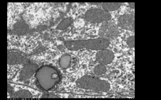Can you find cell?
<instances>
[{"mask_svg": "<svg viewBox=\"0 0 161 100\" xmlns=\"http://www.w3.org/2000/svg\"><path fill=\"white\" fill-rule=\"evenodd\" d=\"M127 44L130 47L133 48L135 47V36H130L127 40Z\"/></svg>", "mask_w": 161, "mask_h": 100, "instance_id": "4fadbf2b", "label": "cell"}, {"mask_svg": "<svg viewBox=\"0 0 161 100\" xmlns=\"http://www.w3.org/2000/svg\"><path fill=\"white\" fill-rule=\"evenodd\" d=\"M60 66L63 69H66L69 73L78 70L79 63L76 58L69 54L63 55L59 61Z\"/></svg>", "mask_w": 161, "mask_h": 100, "instance_id": "8992f818", "label": "cell"}, {"mask_svg": "<svg viewBox=\"0 0 161 100\" xmlns=\"http://www.w3.org/2000/svg\"><path fill=\"white\" fill-rule=\"evenodd\" d=\"M77 87L80 89L107 92L110 89L108 81L96 77L85 76L79 79L77 82Z\"/></svg>", "mask_w": 161, "mask_h": 100, "instance_id": "3957f363", "label": "cell"}, {"mask_svg": "<svg viewBox=\"0 0 161 100\" xmlns=\"http://www.w3.org/2000/svg\"><path fill=\"white\" fill-rule=\"evenodd\" d=\"M32 94L27 90H21L16 92L14 94V97L18 98H31Z\"/></svg>", "mask_w": 161, "mask_h": 100, "instance_id": "7c38bea8", "label": "cell"}, {"mask_svg": "<svg viewBox=\"0 0 161 100\" xmlns=\"http://www.w3.org/2000/svg\"><path fill=\"white\" fill-rule=\"evenodd\" d=\"M86 21L91 23H103L109 21L111 19V15L109 12L104 10L92 9L86 11L85 14Z\"/></svg>", "mask_w": 161, "mask_h": 100, "instance_id": "277c9868", "label": "cell"}, {"mask_svg": "<svg viewBox=\"0 0 161 100\" xmlns=\"http://www.w3.org/2000/svg\"><path fill=\"white\" fill-rule=\"evenodd\" d=\"M98 34L101 38L107 40H114L116 38L119 34L118 26L113 22L103 23L99 29Z\"/></svg>", "mask_w": 161, "mask_h": 100, "instance_id": "5b68a950", "label": "cell"}, {"mask_svg": "<svg viewBox=\"0 0 161 100\" xmlns=\"http://www.w3.org/2000/svg\"><path fill=\"white\" fill-rule=\"evenodd\" d=\"M121 5V3H104L102 4L103 9L108 12L118 10Z\"/></svg>", "mask_w": 161, "mask_h": 100, "instance_id": "9c48e42d", "label": "cell"}, {"mask_svg": "<svg viewBox=\"0 0 161 100\" xmlns=\"http://www.w3.org/2000/svg\"><path fill=\"white\" fill-rule=\"evenodd\" d=\"M35 76L40 87L46 91L52 89L60 80L58 70L50 66L40 68L36 72Z\"/></svg>", "mask_w": 161, "mask_h": 100, "instance_id": "6da1fadb", "label": "cell"}, {"mask_svg": "<svg viewBox=\"0 0 161 100\" xmlns=\"http://www.w3.org/2000/svg\"><path fill=\"white\" fill-rule=\"evenodd\" d=\"M72 22L73 19L70 17L65 18L60 23L57 27V29L60 30H65L71 24Z\"/></svg>", "mask_w": 161, "mask_h": 100, "instance_id": "30bf717a", "label": "cell"}, {"mask_svg": "<svg viewBox=\"0 0 161 100\" xmlns=\"http://www.w3.org/2000/svg\"><path fill=\"white\" fill-rule=\"evenodd\" d=\"M129 5L130 7L131 8V9H134V8H135V3H129Z\"/></svg>", "mask_w": 161, "mask_h": 100, "instance_id": "5bb4252c", "label": "cell"}, {"mask_svg": "<svg viewBox=\"0 0 161 100\" xmlns=\"http://www.w3.org/2000/svg\"><path fill=\"white\" fill-rule=\"evenodd\" d=\"M118 26L122 29L135 32V17L132 14H125L119 17Z\"/></svg>", "mask_w": 161, "mask_h": 100, "instance_id": "52a82bcc", "label": "cell"}, {"mask_svg": "<svg viewBox=\"0 0 161 100\" xmlns=\"http://www.w3.org/2000/svg\"><path fill=\"white\" fill-rule=\"evenodd\" d=\"M91 4H94V5H98V4H101V3H91Z\"/></svg>", "mask_w": 161, "mask_h": 100, "instance_id": "9a60e30c", "label": "cell"}, {"mask_svg": "<svg viewBox=\"0 0 161 100\" xmlns=\"http://www.w3.org/2000/svg\"><path fill=\"white\" fill-rule=\"evenodd\" d=\"M114 52L107 48L99 50L96 55L97 61L104 65L110 64L114 61Z\"/></svg>", "mask_w": 161, "mask_h": 100, "instance_id": "ba28073f", "label": "cell"}, {"mask_svg": "<svg viewBox=\"0 0 161 100\" xmlns=\"http://www.w3.org/2000/svg\"><path fill=\"white\" fill-rule=\"evenodd\" d=\"M106 71V67L103 64H98L94 69V72L97 75H103L105 73Z\"/></svg>", "mask_w": 161, "mask_h": 100, "instance_id": "8fae6325", "label": "cell"}, {"mask_svg": "<svg viewBox=\"0 0 161 100\" xmlns=\"http://www.w3.org/2000/svg\"><path fill=\"white\" fill-rule=\"evenodd\" d=\"M64 44L71 51H76L83 48L99 51L107 48L110 45V41L100 37L86 40L66 41H64Z\"/></svg>", "mask_w": 161, "mask_h": 100, "instance_id": "7a4b0ae2", "label": "cell"}]
</instances>
